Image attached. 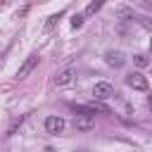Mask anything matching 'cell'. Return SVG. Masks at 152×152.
Wrapping results in <instances>:
<instances>
[{
	"instance_id": "obj_1",
	"label": "cell",
	"mask_w": 152,
	"mask_h": 152,
	"mask_svg": "<svg viewBox=\"0 0 152 152\" xmlns=\"http://www.w3.org/2000/svg\"><path fill=\"white\" fill-rule=\"evenodd\" d=\"M126 86L133 88V90H147V88H150V81H147V76H142L140 71H133V74L126 76Z\"/></svg>"
},
{
	"instance_id": "obj_2",
	"label": "cell",
	"mask_w": 152,
	"mask_h": 152,
	"mask_svg": "<svg viewBox=\"0 0 152 152\" xmlns=\"http://www.w3.org/2000/svg\"><path fill=\"white\" fill-rule=\"evenodd\" d=\"M38 62H40V57H38V55H28V57L24 59V64L17 69V78H19V81H21V78H26V76L38 66Z\"/></svg>"
},
{
	"instance_id": "obj_3",
	"label": "cell",
	"mask_w": 152,
	"mask_h": 152,
	"mask_svg": "<svg viewBox=\"0 0 152 152\" xmlns=\"http://www.w3.org/2000/svg\"><path fill=\"white\" fill-rule=\"evenodd\" d=\"M93 95H95V100H109V97H114V86L107 81H100V83H95Z\"/></svg>"
},
{
	"instance_id": "obj_4",
	"label": "cell",
	"mask_w": 152,
	"mask_h": 152,
	"mask_svg": "<svg viewBox=\"0 0 152 152\" xmlns=\"http://www.w3.org/2000/svg\"><path fill=\"white\" fill-rule=\"evenodd\" d=\"M104 62H107L109 66H114V69H121V66L126 64V57H124V52H119V50H109V52H104Z\"/></svg>"
},
{
	"instance_id": "obj_5",
	"label": "cell",
	"mask_w": 152,
	"mask_h": 152,
	"mask_svg": "<svg viewBox=\"0 0 152 152\" xmlns=\"http://www.w3.org/2000/svg\"><path fill=\"white\" fill-rule=\"evenodd\" d=\"M64 126H66V124H64V119H62V116H48V119H45V131H48V133H52V135L62 133V131H64Z\"/></svg>"
},
{
	"instance_id": "obj_6",
	"label": "cell",
	"mask_w": 152,
	"mask_h": 152,
	"mask_svg": "<svg viewBox=\"0 0 152 152\" xmlns=\"http://www.w3.org/2000/svg\"><path fill=\"white\" fill-rule=\"evenodd\" d=\"M95 126V121L90 116H74V128L76 131H90Z\"/></svg>"
},
{
	"instance_id": "obj_7",
	"label": "cell",
	"mask_w": 152,
	"mask_h": 152,
	"mask_svg": "<svg viewBox=\"0 0 152 152\" xmlns=\"http://www.w3.org/2000/svg\"><path fill=\"white\" fill-rule=\"evenodd\" d=\"M74 76H76L74 69H64V71H59V74L55 76V83H57V86H66V83L74 81Z\"/></svg>"
},
{
	"instance_id": "obj_8",
	"label": "cell",
	"mask_w": 152,
	"mask_h": 152,
	"mask_svg": "<svg viewBox=\"0 0 152 152\" xmlns=\"http://www.w3.org/2000/svg\"><path fill=\"white\" fill-rule=\"evenodd\" d=\"M64 17V12H57V14H50L48 17V21H45V31H52L55 26H57V21Z\"/></svg>"
},
{
	"instance_id": "obj_9",
	"label": "cell",
	"mask_w": 152,
	"mask_h": 152,
	"mask_svg": "<svg viewBox=\"0 0 152 152\" xmlns=\"http://www.w3.org/2000/svg\"><path fill=\"white\" fill-rule=\"evenodd\" d=\"M102 5H104V0H93V2L86 7V14H83V17H93L95 12H100V7H102Z\"/></svg>"
},
{
	"instance_id": "obj_10",
	"label": "cell",
	"mask_w": 152,
	"mask_h": 152,
	"mask_svg": "<svg viewBox=\"0 0 152 152\" xmlns=\"http://www.w3.org/2000/svg\"><path fill=\"white\" fill-rule=\"evenodd\" d=\"M133 62H135V64H138L140 69H145V66L150 64V59H147V55H135V57H133Z\"/></svg>"
},
{
	"instance_id": "obj_11",
	"label": "cell",
	"mask_w": 152,
	"mask_h": 152,
	"mask_svg": "<svg viewBox=\"0 0 152 152\" xmlns=\"http://www.w3.org/2000/svg\"><path fill=\"white\" fill-rule=\"evenodd\" d=\"M83 19H86L83 14H74L71 17V28H81L83 26Z\"/></svg>"
},
{
	"instance_id": "obj_12",
	"label": "cell",
	"mask_w": 152,
	"mask_h": 152,
	"mask_svg": "<svg viewBox=\"0 0 152 152\" xmlns=\"http://www.w3.org/2000/svg\"><path fill=\"white\" fill-rule=\"evenodd\" d=\"M135 21H140V26H142V28H147V31L152 28V21H150L147 17H135Z\"/></svg>"
}]
</instances>
